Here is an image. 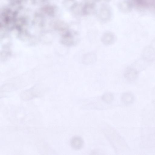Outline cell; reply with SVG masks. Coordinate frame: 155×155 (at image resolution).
Listing matches in <instances>:
<instances>
[{"label":"cell","instance_id":"8","mask_svg":"<svg viewBox=\"0 0 155 155\" xmlns=\"http://www.w3.org/2000/svg\"><path fill=\"white\" fill-rule=\"evenodd\" d=\"M114 97L112 94L107 93L105 94L102 97V99L105 102L108 103L112 101Z\"/></svg>","mask_w":155,"mask_h":155},{"label":"cell","instance_id":"5","mask_svg":"<svg viewBox=\"0 0 155 155\" xmlns=\"http://www.w3.org/2000/svg\"><path fill=\"white\" fill-rule=\"evenodd\" d=\"M96 59L97 57L95 54L92 53H89L83 55L82 62L85 64H91L95 62Z\"/></svg>","mask_w":155,"mask_h":155},{"label":"cell","instance_id":"4","mask_svg":"<svg viewBox=\"0 0 155 155\" xmlns=\"http://www.w3.org/2000/svg\"><path fill=\"white\" fill-rule=\"evenodd\" d=\"M101 40L104 45H110L115 43L116 38L114 34L111 33H107L102 35Z\"/></svg>","mask_w":155,"mask_h":155},{"label":"cell","instance_id":"2","mask_svg":"<svg viewBox=\"0 0 155 155\" xmlns=\"http://www.w3.org/2000/svg\"><path fill=\"white\" fill-rule=\"evenodd\" d=\"M138 74V71L135 68L128 67L125 69L124 71V76L128 81H133L137 79Z\"/></svg>","mask_w":155,"mask_h":155},{"label":"cell","instance_id":"6","mask_svg":"<svg viewBox=\"0 0 155 155\" xmlns=\"http://www.w3.org/2000/svg\"><path fill=\"white\" fill-rule=\"evenodd\" d=\"M84 142L81 138L78 136L74 137L71 141L72 147L75 149H80L83 146Z\"/></svg>","mask_w":155,"mask_h":155},{"label":"cell","instance_id":"7","mask_svg":"<svg viewBox=\"0 0 155 155\" xmlns=\"http://www.w3.org/2000/svg\"><path fill=\"white\" fill-rule=\"evenodd\" d=\"M122 98L124 102L126 104H129L133 101L134 97L130 93H125L123 94Z\"/></svg>","mask_w":155,"mask_h":155},{"label":"cell","instance_id":"1","mask_svg":"<svg viewBox=\"0 0 155 155\" xmlns=\"http://www.w3.org/2000/svg\"><path fill=\"white\" fill-rule=\"evenodd\" d=\"M142 57L146 61L152 62L155 59V49L152 46L146 47L142 52Z\"/></svg>","mask_w":155,"mask_h":155},{"label":"cell","instance_id":"3","mask_svg":"<svg viewBox=\"0 0 155 155\" xmlns=\"http://www.w3.org/2000/svg\"><path fill=\"white\" fill-rule=\"evenodd\" d=\"M134 3L139 7L151 8H155V0H133Z\"/></svg>","mask_w":155,"mask_h":155}]
</instances>
